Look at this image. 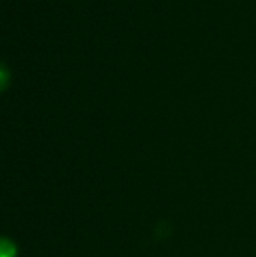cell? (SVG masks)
I'll return each instance as SVG.
<instances>
[{"label":"cell","mask_w":256,"mask_h":257,"mask_svg":"<svg viewBox=\"0 0 256 257\" xmlns=\"http://www.w3.org/2000/svg\"><path fill=\"white\" fill-rule=\"evenodd\" d=\"M17 247L8 238H0V257H15Z\"/></svg>","instance_id":"1"}]
</instances>
